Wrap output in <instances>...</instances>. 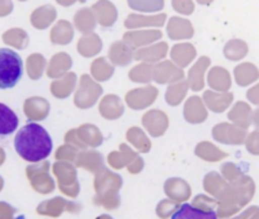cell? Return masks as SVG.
Listing matches in <instances>:
<instances>
[{
	"instance_id": "cell-5",
	"label": "cell",
	"mask_w": 259,
	"mask_h": 219,
	"mask_svg": "<svg viewBox=\"0 0 259 219\" xmlns=\"http://www.w3.org/2000/svg\"><path fill=\"white\" fill-rule=\"evenodd\" d=\"M94 9H95L96 14H98L99 20L103 25H110L115 22L116 18V12L115 8L113 7V4L105 0H101L98 4L94 5Z\"/></svg>"
},
{
	"instance_id": "cell-1",
	"label": "cell",
	"mask_w": 259,
	"mask_h": 219,
	"mask_svg": "<svg viewBox=\"0 0 259 219\" xmlns=\"http://www.w3.org/2000/svg\"><path fill=\"white\" fill-rule=\"evenodd\" d=\"M52 138L42 126L27 123L17 132L14 138L15 151L22 159L38 162L47 159L52 151Z\"/></svg>"
},
{
	"instance_id": "cell-7",
	"label": "cell",
	"mask_w": 259,
	"mask_h": 219,
	"mask_svg": "<svg viewBox=\"0 0 259 219\" xmlns=\"http://www.w3.org/2000/svg\"><path fill=\"white\" fill-rule=\"evenodd\" d=\"M72 37V29L66 22H60L52 30V41L55 43H68Z\"/></svg>"
},
{
	"instance_id": "cell-12",
	"label": "cell",
	"mask_w": 259,
	"mask_h": 219,
	"mask_svg": "<svg viewBox=\"0 0 259 219\" xmlns=\"http://www.w3.org/2000/svg\"><path fill=\"white\" fill-rule=\"evenodd\" d=\"M174 5L177 12L185 13V14H190L194 10V4L191 0H174Z\"/></svg>"
},
{
	"instance_id": "cell-10",
	"label": "cell",
	"mask_w": 259,
	"mask_h": 219,
	"mask_svg": "<svg viewBox=\"0 0 259 219\" xmlns=\"http://www.w3.org/2000/svg\"><path fill=\"white\" fill-rule=\"evenodd\" d=\"M125 50L124 48L123 43H115L111 48V56H113V61L114 62H120V63H125L131 61V55H129L128 51L123 52Z\"/></svg>"
},
{
	"instance_id": "cell-9",
	"label": "cell",
	"mask_w": 259,
	"mask_h": 219,
	"mask_svg": "<svg viewBox=\"0 0 259 219\" xmlns=\"http://www.w3.org/2000/svg\"><path fill=\"white\" fill-rule=\"evenodd\" d=\"M76 25L81 32H86V30H91L94 28V20L91 18V13L89 10H81L78 14L75 17Z\"/></svg>"
},
{
	"instance_id": "cell-11",
	"label": "cell",
	"mask_w": 259,
	"mask_h": 219,
	"mask_svg": "<svg viewBox=\"0 0 259 219\" xmlns=\"http://www.w3.org/2000/svg\"><path fill=\"white\" fill-rule=\"evenodd\" d=\"M100 46L101 42L100 40H99V37H95L94 42H90V41H88L86 38H83L80 43V51L83 55H93V53L100 51Z\"/></svg>"
},
{
	"instance_id": "cell-13",
	"label": "cell",
	"mask_w": 259,
	"mask_h": 219,
	"mask_svg": "<svg viewBox=\"0 0 259 219\" xmlns=\"http://www.w3.org/2000/svg\"><path fill=\"white\" fill-rule=\"evenodd\" d=\"M57 2L62 5H70V4H72L75 0H57Z\"/></svg>"
},
{
	"instance_id": "cell-8",
	"label": "cell",
	"mask_w": 259,
	"mask_h": 219,
	"mask_svg": "<svg viewBox=\"0 0 259 219\" xmlns=\"http://www.w3.org/2000/svg\"><path fill=\"white\" fill-rule=\"evenodd\" d=\"M133 9L141 12H157L163 8V0H128Z\"/></svg>"
},
{
	"instance_id": "cell-6",
	"label": "cell",
	"mask_w": 259,
	"mask_h": 219,
	"mask_svg": "<svg viewBox=\"0 0 259 219\" xmlns=\"http://www.w3.org/2000/svg\"><path fill=\"white\" fill-rule=\"evenodd\" d=\"M55 10H53V8L51 5L42 7L37 12H34V14L32 17V23L37 28L42 29V28H46V25H48L55 19Z\"/></svg>"
},
{
	"instance_id": "cell-14",
	"label": "cell",
	"mask_w": 259,
	"mask_h": 219,
	"mask_svg": "<svg viewBox=\"0 0 259 219\" xmlns=\"http://www.w3.org/2000/svg\"><path fill=\"white\" fill-rule=\"evenodd\" d=\"M197 2L202 3V4H206V3H210V2H211V0H197Z\"/></svg>"
},
{
	"instance_id": "cell-3",
	"label": "cell",
	"mask_w": 259,
	"mask_h": 219,
	"mask_svg": "<svg viewBox=\"0 0 259 219\" xmlns=\"http://www.w3.org/2000/svg\"><path fill=\"white\" fill-rule=\"evenodd\" d=\"M18 124H19V119L17 114L9 106L0 103V138L14 133L17 131Z\"/></svg>"
},
{
	"instance_id": "cell-4",
	"label": "cell",
	"mask_w": 259,
	"mask_h": 219,
	"mask_svg": "<svg viewBox=\"0 0 259 219\" xmlns=\"http://www.w3.org/2000/svg\"><path fill=\"white\" fill-rule=\"evenodd\" d=\"M171 219H218V215L212 210L205 212L186 203L182 204L177 212H175Z\"/></svg>"
},
{
	"instance_id": "cell-2",
	"label": "cell",
	"mask_w": 259,
	"mask_h": 219,
	"mask_svg": "<svg viewBox=\"0 0 259 219\" xmlns=\"http://www.w3.org/2000/svg\"><path fill=\"white\" fill-rule=\"evenodd\" d=\"M24 74L23 60L15 51L0 48V89H12Z\"/></svg>"
},
{
	"instance_id": "cell-15",
	"label": "cell",
	"mask_w": 259,
	"mask_h": 219,
	"mask_svg": "<svg viewBox=\"0 0 259 219\" xmlns=\"http://www.w3.org/2000/svg\"><path fill=\"white\" fill-rule=\"evenodd\" d=\"M81 2H85V0H81Z\"/></svg>"
}]
</instances>
